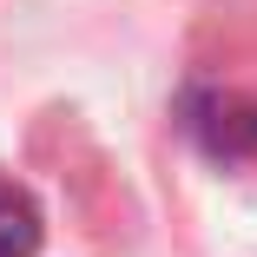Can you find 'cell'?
Returning a JSON list of instances; mask_svg holds the SVG:
<instances>
[{
  "label": "cell",
  "instance_id": "cell-1",
  "mask_svg": "<svg viewBox=\"0 0 257 257\" xmlns=\"http://www.w3.org/2000/svg\"><path fill=\"white\" fill-rule=\"evenodd\" d=\"M40 250V204L27 185L0 172V257H33Z\"/></svg>",
  "mask_w": 257,
  "mask_h": 257
}]
</instances>
